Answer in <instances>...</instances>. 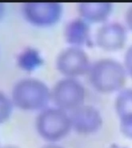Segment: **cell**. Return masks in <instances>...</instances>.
I'll use <instances>...</instances> for the list:
<instances>
[{"mask_svg":"<svg viewBox=\"0 0 132 148\" xmlns=\"http://www.w3.org/2000/svg\"><path fill=\"white\" fill-rule=\"evenodd\" d=\"M13 107L14 104L11 98L0 90V125L10 119Z\"/></svg>","mask_w":132,"mask_h":148,"instance_id":"13","label":"cell"},{"mask_svg":"<svg viewBox=\"0 0 132 148\" xmlns=\"http://www.w3.org/2000/svg\"><path fill=\"white\" fill-rule=\"evenodd\" d=\"M124 66L127 72L132 77V45L127 49L124 56Z\"/></svg>","mask_w":132,"mask_h":148,"instance_id":"14","label":"cell"},{"mask_svg":"<svg viewBox=\"0 0 132 148\" xmlns=\"http://www.w3.org/2000/svg\"><path fill=\"white\" fill-rule=\"evenodd\" d=\"M22 11L31 24L46 27L59 22L63 14V6L59 3L29 2L23 4Z\"/></svg>","mask_w":132,"mask_h":148,"instance_id":"6","label":"cell"},{"mask_svg":"<svg viewBox=\"0 0 132 148\" xmlns=\"http://www.w3.org/2000/svg\"><path fill=\"white\" fill-rule=\"evenodd\" d=\"M0 148H19L17 146H14V145H6L4 147H1Z\"/></svg>","mask_w":132,"mask_h":148,"instance_id":"18","label":"cell"},{"mask_svg":"<svg viewBox=\"0 0 132 148\" xmlns=\"http://www.w3.org/2000/svg\"><path fill=\"white\" fill-rule=\"evenodd\" d=\"M90 59L82 47L70 46L59 53L55 60L56 69L67 78H76L89 72Z\"/></svg>","mask_w":132,"mask_h":148,"instance_id":"5","label":"cell"},{"mask_svg":"<svg viewBox=\"0 0 132 148\" xmlns=\"http://www.w3.org/2000/svg\"><path fill=\"white\" fill-rule=\"evenodd\" d=\"M125 66L113 59H101L90 66L88 72L90 84L102 93L121 90L127 81Z\"/></svg>","mask_w":132,"mask_h":148,"instance_id":"2","label":"cell"},{"mask_svg":"<svg viewBox=\"0 0 132 148\" xmlns=\"http://www.w3.org/2000/svg\"><path fill=\"white\" fill-rule=\"evenodd\" d=\"M11 99L21 110H42L51 99V90L40 79L24 78L14 85Z\"/></svg>","mask_w":132,"mask_h":148,"instance_id":"1","label":"cell"},{"mask_svg":"<svg viewBox=\"0 0 132 148\" xmlns=\"http://www.w3.org/2000/svg\"><path fill=\"white\" fill-rule=\"evenodd\" d=\"M110 148H127V147H121V146H118V145H112L111 147Z\"/></svg>","mask_w":132,"mask_h":148,"instance_id":"19","label":"cell"},{"mask_svg":"<svg viewBox=\"0 0 132 148\" xmlns=\"http://www.w3.org/2000/svg\"><path fill=\"white\" fill-rule=\"evenodd\" d=\"M64 38L71 47H82L93 45L90 25L80 17L74 18L66 24L64 30Z\"/></svg>","mask_w":132,"mask_h":148,"instance_id":"9","label":"cell"},{"mask_svg":"<svg viewBox=\"0 0 132 148\" xmlns=\"http://www.w3.org/2000/svg\"><path fill=\"white\" fill-rule=\"evenodd\" d=\"M125 21L127 27L132 31V5L128 7L125 14Z\"/></svg>","mask_w":132,"mask_h":148,"instance_id":"15","label":"cell"},{"mask_svg":"<svg viewBox=\"0 0 132 148\" xmlns=\"http://www.w3.org/2000/svg\"><path fill=\"white\" fill-rule=\"evenodd\" d=\"M41 148H63V147L59 146V145L55 144V143H50V144H47L45 146H43Z\"/></svg>","mask_w":132,"mask_h":148,"instance_id":"16","label":"cell"},{"mask_svg":"<svg viewBox=\"0 0 132 148\" xmlns=\"http://www.w3.org/2000/svg\"><path fill=\"white\" fill-rule=\"evenodd\" d=\"M115 103L120 122V131L126 137L132 139V88L122 90Z\"/></svg>","mask_w":132,"mask_h":148,"instance_id":"10","label":"cell"},{"mask_svg":"<svg viewBox=\"0 0 132 148\" xmlns=\"http://www.w3.org/2000/svg\"><path fill=\"white\" fill-rule=\"evenodd\" d=\"M85 96L83 85L75 78L60 79L51 90V99L55 106L66 111H72L83 105Z\"/></svg>","mask_w":132,"mask_h":148,"instance_id":"4","label":"cell"},{"mask_svg":"<svg viewBox=\"0 0 132 148\" xmlns=\"http://www.w3.org/2000/svg\"><path fill=\"white\" fill-rule=\"evenodd\" d=\"M71 126L77 133L90 134L97 132L103 126V117L96 107L82 105L70 114Z\"/></svg>","mask_w":132,"mask_h":148,"instance_id":"7","label":"cell"},{"mask_svg":"<svg viewBox=\"0 0 132 148\" xmlns=\"http://www.w3.org/2000/svg\"><path fill=\"white\" fill-rule=\"evenodd\" d=\"M38 134L46 141L55 143L68 135L72 129L70 114L59 107H46L35 120Z\"/></svg>","mask_w":132,"mask_h":148,"instance_id":"3","label":"cell"},{"mask_svg":"<svg viewBox=\"0 0 132 148\" xmlns=\"http://www.w3.org/2000/svg\"><path fill=\"white\" fill-rule=\"evenodd\" d=\"M4 13H5V5L0 3V19L3 17Z\"/></svg>","mask_w":132,"mask_h":148,"instance_id":"17","label":"cell"},{"mask_svg":"<svg viewBox=\"0 0 132 148\" xmlns=\"http://www.w3.org/2000/svg\"><path fill=\"white\" fill-rule=\"evenodd\" d=\"M127 38V29L116 22L106 23L98 29L95 43L101 49L107 51H115L123 48Z\"/></svg>","mask_w":132,"mask_h":148,"instance_id":"8","label":"cell"},{"mask_svg":"<svg viewBox=\"0 0 132 148\" xmlns=\"http://www.w3.org/2000/svg\"><path fill=\"white\" fill-rule=\"evenodd\" d=\"M43 64V58L37 49L27 47L17 56V65L25 71L31 72Z\"/></svg>","mask_w":132,"mask_h":148,"instance_id":"12","label":"cell"},{"mask_svg":"<svg viewBox=\"0 0 132 148\" xmlns=\"http://www.w3.org/2000/svg\"><path fill=\"white\" fill-rule=\"evenodd\" d=\"M112 9L111 3H80L78 5L80 18L88 23H99L107 21Z\"/></svg>","mask_w":132,"mask_h":148,"instance_id":"11","label":"cell"}]
</instances>
